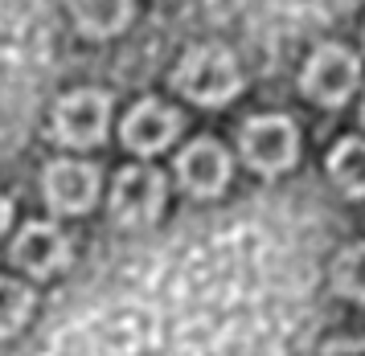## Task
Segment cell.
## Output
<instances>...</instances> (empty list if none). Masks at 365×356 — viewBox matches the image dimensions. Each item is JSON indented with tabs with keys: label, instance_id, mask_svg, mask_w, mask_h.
<instances>
[{
	"label": "cell",
	"instance_id": "obj_5",
	"mask_svg": "<svg viewBox=\"0 0 365 356\" xmlns=\"http://www.w3.org/2000/svg\"><path fill=\"white\" fill-rule=\"evenodd\" d=\"M107 115H111V98L107 95H99V90H74L53 111V135L70 147H91L107 135Z\"/></svg>",
	"mask_w": 365,
	"mask_h": 356
},
{
	"label": "cell",
	"instance_id": "obj_12",
	"mask_svg": "<svg viewBox=\"0 0 365 356\" xmlns=\"http://www.w3.org/2000/svg\"><path fill=\"white\" fill-rule=\"evenodd\" d=\"M29 311H34L29 287H21V283H13V278H0V336L21 332L25 320H29Z\"/></svg>",
	"mask_w": 365,
	"mask_h": 356
},
{
	"label": "cell",
	"instance_id": "obj_10",
	"mask_svg": "<svg viewBox=\"0 0 365 356\" xmlns=\"http://www.w3.org/2000/svg\"><path fill=\"white\" fill-rule=\"evenodd\" d=\"M70 13L86 37H111V33L128 29L132 0H70Z\"/></svg>",
	"mask_w": 365,
	"mask_h": 356
},
{
	"label": "cell",
	"instance_id": "obj_16",
	"mask_svg": "<svg viewBox=\"0 0 365 356\" xmlns=\"http://www.w3.org/2000/svg\"><path fill=\"white\" fill-rule=\"evenodd\" d=\"M361 119H365V103H361Z\"/></svg>",
	"mask_w": 365,
	"mask_h": 356
},
{
	"label": "cell",
	"instance_id": "obj_14",
	"mask_svg": "<svg viewBox=\"0 0 365 356\" xmlns=\"http://www.w3.org/2000/svg\"><path fill=\"white\" fill-rule=\"evenodd\" d=\"M320 356H365V340H332Z\"/></svg>",
	"mask_w": 365,
	"mask_h": 356
},
{
	"label": "cell",
	"instance_id": "obj_9",
	"mask_svg": "<svg viewBox=\"0 0 365 356\" xmlns=\"http://www.w3.org/2000/svg\"><path fill=\"white\" fill-rule=\"evenodd\" d=\"M13 258H17L21 271L29 275H53L70 262V238L58 226H46V221H34L17 234L13 242Z\"/></svg>",
	"mask_w": 365,
	"mask_h": 356
},
{
	"label": "cell",
	"instance_id": "obj_7",
	"mask_svg": "<svg viewBox=\"0 0 365 356\" xmlns=\"http://www.w3.org/2000/svg\"><path fill=\"white\" fill-rule=\"evenodd\" d=\"M177 177H181L185 193L193 197H217L230 180V156L217 140H197L177 156Z\"/></svg>",
	"mask_w": 365,
	"mask_h": 356
},
{
	"label": "cell",
	"instance_id": "obj_6",
	"mask_svg": "<svg viewBox=\"0 0 365 356\" xmlns=\"http://www.w3.org/2000/svg\"><path fill=\"white\" fill-rule=\"evenodd\" d=\"M41 189L53 213H86L99 197V172L83 160H58L46 168Z\"/></svg>",
	"mask_w": 365,
	"mask_h": 356
},
{
	"label": "cell",
	"instance_id": "obj_4",
	"mask_svg": "<svg viewBox=\"0 0 365 356\" xmlns=\"http://www.w3.org/2000/svg\"><path fill=\"white\" fill-rule=\"evenodd\" d=\"M165 209V177L156 168L132 164L115 177L111 189V213H115L123 226H148L156 221V213Z\"/></svg>",
	"mask_w": 365,
	"mask_h": 356
},
{
	"label": "cell",
	"instance_id": "obj_8",
	"mask_svg": "<svg viewBox=\"0 0 365 356\" xmlns=\"http://www.w3.org/2000/svg\"><path fill=\"white\" fill-rule=\"evenodd\" d=\"M177 131H181L177 111L165 107V103H156V98H144L123 119V144L132 147V152H140V156H152V152H160V147L173 144Z\"/></svg>",
	"mask_w": 365,
	"mask_h": 356
},
{
	"label": "cell",
	"instance_id": "obj_3",
	"mask_svg": "<svg viewBox=\"0 0 365 356\" xmlns=\"http://www.w3.org/2000/svg\"><path fill=\"white\" fill-rule=\"evenodd\" d=\"M357 78H361V66H357V58H353L349 49L320 46L312 58H308V66H304L299 86H304V95L316 98L320 107H341V103L353 95Z\"/></svg>",
	"mask_w": 365,
	"mask_h": 356
},
{
	"label": "cell",
	"instance_id": "obj_11",
	"mask_svg": "<svg viewBox=\"0 0 365 356\" xmlns=\"http://www.w3.org/2000/svg\"><path fill=\"white\" fill-rule=\"evenodd\" d=\"M329 177L349 197H365V140H341L329 156Z\"/></svg>",
	"mask_w": 365,
	"mask_h": 356
},
{
	"label": "cell",
	"instance_id": "obj_2",
	"mask_svg": "<svg viewBox=\"0 0 365 356\" xmlns=\"http://www.w3.org/2000/svg\"><path fill=\"white\" fill-rule=\"evenodd\" d=\"M238 144H242V156H247V164L255 172L275 177V172H287L296 164L299 135H296L292 119H283V115H259V119H250L247 127L238 131Z\"/></svg>",
	"mask_w": 365,
	"mask_h": 356
},
{
	"label": "cell",
	"instance_id": "obj_15",
	"mask_svg": "<svg viewBox=\"0 0 365 356\" xmlns=\"http://www.w3.org/2000/svg\"><path fill=\"white\" fill-rule=\"evenodd\" d=\"M9 217H13V205H9V197H0V238L9 229Z\"/></svg>",
	"mask_w": 365,
	"mask_h": 356
},
{
	"label": "cell",
	"instance_id": "obj_13",
	"mask_svg": "<svg viewBox=\"0 0 365 356\" xmlns=\"http://www.w3.org/2000/svg\"><path fill=\"white\" fill-rule=\"evenodd\" d=\"M332 278H336V291H341V295H349V299L365 303V242L349 246L345 254L336 258Z\"/></svg>",
	"mask_w": 365,
	"mask_h": 356
},
{
	"label": "cell",
	"instance_id": "obj_1",
	"mask_svg": "<svg viewBox=\"0 0 365 356\" xmlns=\"http://www.w3.org/2000/svg\"><path fill=\"white\" fill-rule=\"evenodd\" d=\"M177 86L185 95L201 103V107H222L242 90V70L226 49L217 46H197L185 53V62L177 66Z\"/></svg>",
	"mask_w": 365,
	"mask_h": 356
}]
</instances>
